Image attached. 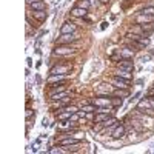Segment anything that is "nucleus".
<instances>
[{
    "instance_id": "obj_21",
    "label": "nucleus",
    "mask_w": 154,
    "mask_h": 154,
    "mask_svg": "<svg viewBox=\"0 0 154 154\" xmlns=\"http://www.w3.org/2000/svg\"><path fill=\"white\" fill-rule=\"evenodd\" d=\"M140 14H146V16H154V6H146L140 11Z\"/></svg>"
},
{
    "instance_id": "obj_11",
    "label": "nucleus",
    "mask_w": 154,
    "mask_h": 154,
    "mask_svg": "<svg viewBox=\"0 0 154 154\" xmlns=\"http://www.w3.org/2000/svg\"><path fill=\"white\" fill-rule=\"evenodd\" d=\"M88 14V9H85V8H79V6H75V8H72L71 9V16H74V17H85Z\"/></svg>"
},
{
    "instance_id": "obj_6",
    "label": "nucleus",
    "mask_w": 154,
    "mask_h": 154,
    "mask_svg": "<svg viewBox=\"0 0 154 154\" xmlns=\"http://www.w3.org/2000/svg\"><path fill=\"white\" fill-rule=\"evenodd\" d=\"M134 53H136L134 46H126V48L120 49V59H133Z\"/></svg>"
},
{
    "instance_id": "obj_25",
    "label": "nucleus",
    "mask_w": 154,
    "mask_h": 154,
    "mask_svg": "<svg viewBox=\"0 0 154 154\" xmlns=\"http://www.w3.org/2000/svg\"><path fill=\"white\" fill-rule=\"evenodd\" d=\"M86 119H93V112H86Z\"/></svg>"
},
{
    "instance_id": "obj_29",
    "label": "nucleus",
    "mask_w": 154,
    "mask_h": 154,
    "mask_svg": "<svg viewBox=\"0 0 154 154\" xmlns=\"http://www.w3.org/2000/svg\"><path fill=\"white\" fill-rule=\"evenodd\" d=\"M42 125H43V126H48V120H46V119H43V123H42Z\"/></svg>"
},
{
    "instance_id": "obj_12",
    "label": "nucleus",
    "mask_w": 154,
    "mask_h": 154,
    "mask_svg": "<svg viewBox=\"0 0 154 154\" xmlns=\"http://www.w3.org/2000/svg\"><path fill=\"white\" fill-rule=\"evenodd\" d=\"M114 75L116 77H120V79H126V80H131V71H126V69H120V68H117V71L114 72Z\"/></svg>"
},
{
    "instance_id": "obj_27",
    "label": "nucleus",
    "mask_w": 154,
    "mask_h": 154,
    "mask_svg": "<svg viewBox=\"0 0 154 154\" xmlns=\"http://www.w3.org/2000/svg\"><path fill=\"white\" fill-rule=\"evenodd\" d=\"M31 114H32V112H31V109H28V111H26V117H28V119L31 117Z\"/></svg>"
},
{
    "instance_id": "obj_16",
    "label": "nucleus",
    "mask_w": 154,
    "mask_h": 154,
    "mask_svg": "<svg viewBox=\"0 0 154 154\" xmlns=\"http://www.w3.org/2000/svg\"><path fill=\"white\" fill-rule=\"evenodd\" d=\"M111 112H96V123H102L106 119H109Z\"/></svg>"
},
{
    "instance_id": "obj_30",
    "label": "nucleus",
    "mask_w": 154,
    "mask_h": 154,
    "mask_svg": "<svg viewBox=\"0 0 154 154\" xmlns=\"http://www.w3.org/2000/svg\"><path fill=\"white\" fill-rule=\"evenodd\" d=\"M100 2H102V3H108V2H109V0H100Z\"/></svg>"
},
{
    "instance_id": "obj_13",
    "label": "nucleus",
    "mask_w": 154,
    "mask_h": 154,
    "mask_svg": "<svg viewBox=\"0 0 154 154\" xmlns=\"http://www.w3.org/2000/svg\"><path fill=\"white\" fill-rule=\"evenodd\" d=\"M137 23H149V22H154V16H146V14H139L137 19H136Z\"/></svg>"
},
{
    "instance_id": "obj_23",
    "label": "nucleus",
    "mask_w": 154,
    "mask_h": 154,
    "mask_svg": "<svg viewBox=\"0 0 154 154\" xmlns=\"http://www.w3.org/2000/svg\"><path fill=\"white\" fill-rule=\"evenodd\" d=\"M65 149H62V148H53V149H49V152L51 154H60V152H63Z\"/></svg>"
},
{
    "instance_id": "obj_18",
    "label": "nucleus",
    "mask_w": 154,
    "mask_h": 154,
    "mask_svg": "<svg viewBox=\"0 0 154 154\" xmlns=\"http://www.w3.org/2000/svg\"><path fill=\"white\" fill-rule=\"evenodd\" d=\"M68 96H69L68 91H60V93H57V94L51 96V100H63V99H66Z\"/></svg>"
},
{
    "instance_id": "obj_20",
    "label": "nucleus",
    "mask_w": 154,
    "mask_h": 154,
    "mask_svg": "<svg viewBox=\"0 0 154 154\" xmlns=\"http://www.w3.org/2000/svg\"><path fill=\"white\" fill-rule=\"evenodd\" d=\"M77 6H79V8H85V9H89V6H91V2H89V0H79V2H77Z\"/></svg>"
},
{
    "instance_id": "obj_4",
    "label": "nucleus",
    "mask_w": 154,
    "mask_h": 154,
    "mask_svg": "<svg viewBox=\"0 0 154 154\" xmlns=\"http://www.w3.org/2000/svg\"><path fill=\"white\" fill-rule=\"evenodd\" d=\"M117 68L126 69V71H133L134 69V63L131 62V59H120V62L117 63Z\"/></svg>"
},
{
    "instance_id": "obj_24",
    "label": "nucleus",
    "mask_w": 154,
    "mask_h": 154,
    "mask_svg": "<svg viewBox=\"0 0 154 154\" xmlns=\"http://www.w3.org/2000/svg\"><path fill=\"white\" fill-rule=\"evenodd\" d=\"M148 100H149V106L151 108H154V97H146Z\"/></svg>"
},
{
    "instance_id": "obj_7",
    "label": "nucleus",
    "mask_w": 154,
    "mask_h": 154,
    "mask_svg": "<svg viewBox=\"0 0 154 154\" xmlns=\"http://www.w3.org/2000/svg\"><path fill=\"white\" fill-rule=\"evenodd\" d=\"M60 32L62 34H72V32H75V25L72 22H65L62 25V28H60Z\"/></svg>"
},
{
    "instance_id": "obj_8",
    "label": "nucleus",
    "mask_w": 154,
    "mask_h": 154,
    "mask_svg": "<svg viewBox=\"0 0 154 154\" xmlns=\"http://www.w3.org/2000/svg\"><path fill=\"white\" fill-rule=\"evenodd\" d=\"M68 71H69V66H66V65H65V66H63V65L59 66V65H57V66H54L53 69L49 71V74H51V75H57V74L65 75V74H68Z\"/></svg>"
},
{
    "instance_id": "obj_10",
    "label": "nucleus",
    "mask_w": 154,
    "mask_h": 154,
    "mask_svg": "<svg viewBox=\"0 0 154 154\" xmlns=\"http://www.w3.org/2000/svg\"><path fill=\"white\" fill-rule=\"evenodd\" d=\"M140 29H142L143 35H149L154 32V22H149V23H142L140 25Z\"/></svg>"
},
{
    "instance_id": "obj_22",
    "label": "nucleus",
    "mask_w": 154,
    "mask_h": 154,
    "mask_svg": "<svg viewBox=\"0 0 154 154\" xmlns=\"http://www.w3.org/2000/svg\"><path fill=\"white\" fill-rule=\"evenodd\" d=\"M62 114H60V120H66V119H71V116H72V112H69V111H60Z\"/></svg>"
},
{
    "instance_id": "obj_2",
    "label": "nucleus",
    "mask_w": 154,
    "mask_h": 154,
    "mask_svg": "<svg viewBox=\"0 0 154 154\" xmlns=\"http://www.w3.org/2000/svg\"><path fill=\"white\" fill-rule=\"evenodd\" d=\"M77 38H79V37L75 35V32H72V34H62L59 37V43L60 45H69V43L75 42Z\"/></svg>"
},
{
    "instance_id": "obj_26",
    "label": "nucleus",
    "mask_w": 154,
    "mask_h": 154,
    "mask_svg": "<svg viewBox=\"0 0 154 154\" xmlns=\"http://www.w3.org/2000/svg\"><path fill=\"white\" fill-rule=\"evenodd\" d=\"M26 62H28V66H31V65H32V60H31V57H28V59H26Z\"/></svg>"
},
{
    "instance_id": "obj_28",
    "label": "nucleus",
    "mask_w": 154,
    "mask_h": 154,
    "mask_svg": "<svg viewBox=\"0 0 154 154\" xmlns=\"http://www.w3.org/2000/svg\"><path fill=\"white\" fill-rule=\"evenodd\" d=\"M34 2H38V0H26V3H28V5H31V3H34Z\"/></svg>"
},
{
    "instance_id": "obj_17",
    "label": "nucleus",
    "mask_w": 154,
    "mask_h": 154,
    "mask_svg": "<svg viewBox=\"0 0 154 154\" xmlns=\"http://www.w3.org/2000/svg\"><path fill=\"white\" fill-rule=\"evenodd\" d=\"M31 14H32V17L37 19L38 22H45V20H46V12H45V11H32Z\"/></svg>"
},
{
    "instance_id": "obj_9",
    "label": "nucleus",
    "mask_w": 154,
    "mask_h": 154,
    "mask_svg": "<svg viewBox=\"0 0 154 154\" xmlns=\"http://www.w3.org/2000/svg\"><path fill=\"white\" fill-rule=\"evenodd\" d=\"M125 136V126L123 125H117L112 130V133H111V137L112 139H122Z\"/></svg>"
},
{
    "instance_id": "obj_1",
    "label": "nucleus",
    "mask_w": 154,
    "mask_h": 154,
    "mask_svg": "<svg viewBox=\"0 0 154 154\" xmlns=\"http://www.w3.org/2000/svg\"><path fill=\"white\" fill-rule=\"evenodd\" d=\"M75 51V48H72L71 45H59L54 48V56H68L72 54Z\"/></svg>"
},
{
    "instance_id": "obj_19",
    "label": "nucleus",
    "mask_w": 154,
    "mask_h": 154,
    "mask_svg": "<svg viewBox=\"0 0 154 154\" xmlns=\"http://www.w3.org/2000/svg\"><path fill=\"white\" fill-rule=\"evenodd\" d=\"M123 105V97H116L112 96V108H119Z\"/></svg>"
},
{
    "instance_id": "obj_15",
    "label": "nucleus",
    "mask_w": 154,
    "mask_h": 154,
    "mask_svg": "<svg viewBox=\"0 0 154 154\" xmlns=\"http://www.w3.org/2000/svg\"><path fill=\"white\" fill-rule=\"evenodd\" d=\"M29 6H31V9H32V11H45V9H46V5H45V2H42V0H38V2L31 3Z\"/></svg>"
},
{
    "instance_id": "obj_3",
    "label": "nucleus",
    "mask_w": 154,
    "mask_h": 154,
    "mask_svg": "<svg viewBox=\"0 0 154 154\" xmlns=\"http://www.w3.org/2000/svg\"><path fill=\"white\" fill-rule=\"evenodd\" d=\"M111 83L114 85V88H128V85H130V80H126V79H120V77L112 75Z\"/></svg>"
},
{
    "instance_id": "obj_31",
    "label": "nucleus",
    "mask_w": 154,
    "mask_h": 154,
    "mask_svg": "<svg viewBox=\"0 0 154 154\" xmlns=\"http://www.w3.org/2000/svg\"><path fill=\"white\" fill-rule=\"evenodd\" d=\"M151 56H154V48L151 49Z\"/></svg>"
},
{
    "instance_id": "obj_5",
    "label": "nucleus",
    "mask_w": 154,
    "mask_h": 154,
    "mask_svg": "<svg viewBox=\"0 0 154 154\" xmlns=\"http://www.w3.org/2000/svg\"><path fill=\"white\" fill-rule=\"evenodd\" d=\"M79 143H80V140L77 139V137H74V136L65 137L63 140H60V142H59L60 146H71V145H79Z\"/></svg>"
},
{
    "instance_id": "obj_14",
    "label": "nucleus",
    "mask_w": 154,
    "mask_h": 154,
    "mask_svg": "<svg viewBox=\"0 0 154 154\" xmlns=\"http://www.w3.org/2000/svg\"><path fill=\"white\" fill-rule=\"evenodd\" d=\"M128 94H130V91H128L126 88H116L111 96H116V97H126Z\"/></svg>"
}]
</instances>
